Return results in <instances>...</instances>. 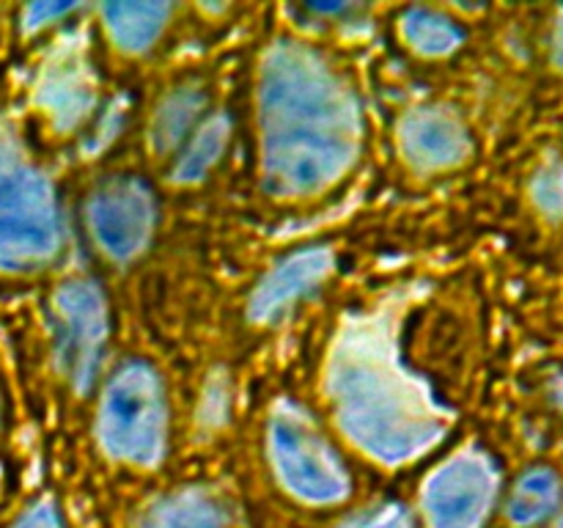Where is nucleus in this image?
<instances>
[{"label": "nucleus", "mask_w": 563, "mask_h": 528, "mask_svg": "<svg viewBox=\"0 0 563 528\" xmlns=\"http://www.w3.org/2000/svg\"><path fill=\"white\" fill-rule=\"evenodd\" d=\"M262 174L269 193L330 190L361 148V108L344 77L311 47L280 42L258 72Z\"/></svg>", "instance_id": "nucleus-1"}, {"label": "nucleus", "mask_w": 563, "mask_h": 528, "mask_svg": "<svg viewBox=\"0 0 563 528\" xmlns=\"http://www.w3.org/2000/svg\"><path fill=\"white\" fill-rule=\"evenodd\" d=\"M328 394L346 438L385 465L427 454L449 418L401 366L394 339L377 322L350 324L328 363Z\"/></svg>", "instance_id": "nucleus-2"}, {"label": "nucleus", "mask_w": 563, "mask_h": 528, "mask_svg": "<svg viewBox=\"0 0 563 528\" xmlns=\"http://www.w3.org/2000/svg\"><path fill=\"white\" fill-rule=\"evenodd\" d=\"M64 220L47 176L0 127V270L33 273L58 256Z\"/></svg>", "instance_id": "nucleus-3"}, {"label": "nucleus", "mask_w": 563, "mask_h": 528, "mask_svg": "<svg viewBox=\"0 0 563 528\" xmlns=\"http://www.w3.org/2000/svg\"><path fill=\"white\" fill-rule=\"evenodd\" d=\"M99 440L110 457L157 465L168 446V402L148 363H126L110 377L99 405Z\"/></svg>", "instance_id": "nucleus-4"}, {"label": "nucleus", "mask_w": 563, "mask_h": 528, "mask_svg": "<svg viewBox=\"0 0 563 528\" xmlns=\"http://www.w3.org/2000/svg\"><path fill=\"white\" fill-rule=\"evenodd\" d=\"M269 457L280 484L306 504H339L350 495V473L302 407L284 402L269 418Z\"/></svg>", "instance_id": "nucleus-5"}, {"label": "nucleus", "mask_w": 563, "mask_h": 528, "mask_svg": "<svg viewBox=\"0 0 563 528\" xmlns=\"http://www.w3.org/2000/svg\"><path fill=\"white\" fill-rule=\"evenodd\" d=\"M498 495V471L476 449L445 460L423 487L429 528H482Z\"/></svg>", "instance_id": "nucleus-6"}, {"label": "nucleus", "mask_w": 563, "mask_h": 528, "mask_svg": "<svg viewBox=\"0 0 563 528\" xmlns=\"http://www.w3.org/2000/svg\"><path fill=\"white\" fill-rule=\"evenodd\" d=\"M58 361L77 391H88L99 374L108 344V306L91 280H69L53 302Z\"/></svg>", "instance_id": "nucleus-7"}, {"label": "nucleus", "mask_w": 563, "mask_h": 528, "mask_svg": "<svg viewBox=\"0 0 563 528\" xmlns=\"http://www.w3.org/2000/svg\"><path fill=\"white\" fill-rule=\"evenodd\" d=\"M154 196L135 176H115L91 193L86 207L88 231L104 256L130 262L146 251L154 234Z\"/></svg>", "instance_id": "nucleus-8"}, {"label": "nucleus", "mask_w": 563, "mask_h": 528, "mask_svg": "<svg viewBox=\"0 0 563 528\" xmlns=\"http://www.w3.org/2000/svg\"><path fill=\"white\" fill-rule=\"evenodd\" d=\"M405 157L418 170L454 168L471 154V138L454 113L440 108H418L399 127Z\"/></svg>", "instance_id": "nucleus-9"}, {"label": "nucleus", "mask_w": 563, "mask_h": 528, "mask_svg": "<svg viewBox=\"0 0 563 528\" xmlns=\"http://www.w3.org/2000/svg\"><path fill=\"white\" fill-rule=\"evenodd\" d=\"M93 77L86 58L77 47H66L44 66L36 86V99L44 113L60 130H71L80 124L93 108Z\"/></svg>", "instance_id": "nucleus-10"}, {"label": "nucleus", "mask_w": 563, "mask_h": 528, "mask_svg": "<svg viewBox=\"0 0 563 528\" xmlns=\"http://www.w3.org/2000/svg\"><path fill=\"white\" fill-rule=\"evenodd\" d=\"M333 270V256L324 248H308L280 262L251 297V317L256 322H273L289 311L300 297L317 289Z\"/></svg>", "instance_id": "nucleus-11"}, {"label": "nucleus", "mask_w": 563, "mask_h": 528, "mask_svg": "<svg viewBox=\"0 0 563 528\" xmlns=\"http://www.w3.org/2000/svg\"><path fill=\"white\" fill-rule=\"evenodd\" d=\"M168 3H108L102 6V20L110 38L126 53H141L152 47L163 28L168 25Z\"/></svg>", "instance_id": "nucleus-12"}, {"label": "nucleus", "mask_w": 563, "mask_h": 528, "mask_svg": "<svg viewBox=\"0 0 563 528\" xmlns=\"http://www.w3.org/2000/svg\"><path fill=\"white\" fill-rule=\"evenodd\" d=\"M561 504V479L550 468H533L511 490L506 515L515 526L528 528L548 520Z\"/></svg>", "instance_id": "nucleus-13"}, {"label": "nucleus", "mask_w": 563, "mask_h": 528, "mask_svg": "<svg viewBox=\"0 0 563 528\" xmlns=\"http://www.w3.org/2000/svg\"><path fill=\"white\" fill-rule=\"evenodd\" d=\"M141 528H225L223 512L209 495L181 490L148 509Z\"/></svg>", "instance_id": "nucleus-14"}, {"label": "nucleus", "mask_w": 563, "mask_h": 528, "mask_svg": "<svg viewBox=\"0 0 563 528\" xmlns=\"http://www.w3.org/2000/svg\"><path fill=\"white\" fill-rule=\"evenodd\" d=\"M203 110V94L192 86L176 88L174 94L159 102L157 113L152 119L148 141L157 152H170L187 138L190 127H196L198 116Z\"/></svg>", "instance_id": "nucleus-15"}, {"label": "nucleus", "mask_w": 563, "mask_h": 528, "mask_svg": "<svg viewBox=\"0 0 563 528\" xmlns=\"http://www.w3.org/2000/svg\"><path fill=\"white\" fill-rule=\"evenodd\" d=\"M401 36L421 55H449L456 50L462 33L445 14L432 9H410L401 16Z\"/></svg>", "instance_id": "nucleus-16"}, {"label": "nucleus", "mask_w": 563, "mask_h": 528, "mask_svg": "<svg viewBox=\"0 0 563 528\" xmlns=\"http://www.w3.org/2000/svg\"><path fill=\"white\" fill-rule=\"evenodd\" d=\"M229 143V119L225 116H212L207 124L198 127L196 138H190V146L179 157L174 168L176 182H198L223 154Z\"/></svg>", "instance_id": "nucleus-17"}, {"label": "nucleus", "mask_w": 563, "mask_h": 528, "mask_svg": "<svg viewBox=\"0 0 563 528\" xmlns=\"http://www.w3.org/2000/svg\"><path fill=\"white\" fill-rule=\"evenodd\" d=\"M533 198L550 218H563V165L550 163L533 179Z\"/></svg>", "instance_id": "nucleus-18"}, {"label": "nucleus", "mask_w": 563, "mask_h": 528, "mask_svg": "<svg viewBox=\"0 0 563 528\" xmlns=\"http://www.w3.org/2000/svg\"><path fill=\"white\" fill-rule=\"evenodd\" d=\"M339 528H412L410 515L399 504H379L374 509L355 515Z\"/></svg>", "instance_id": "nucleus-19"}, {"label": "nucleus", "mask_w": 563, "mask_h": 528, "mask_svg": "<svg viewBox=\"0 0 563 528\" xmlns=\"http://www.w3.org/2000/svg\"><path fill=\"white\" fill-rule=\"evenodd\" d=\"M69 11H75V6L69 3H33L25 9V16H22V22H25V31H36V28H44L49 25L53 20H58V16H66Z\"/></svg>", "instance_id": "nucleus-20"}, {"label": "nucleus", "mask_w": 563, "mask_h": 528, "mask_svg": "<svg viewBox=\"0 0 563 528\" xmlns=\"http://www.w3.org/2000/svg\"><path fill=\"white\" fill-rule=\"evenodd\" d=\"M11 528H64V520H60L58 509L53 504H36Z\"/></svg>", "instance_id": "nucleus-21"}, {"label": "nucleus", "mask_w": 563, "mask_h": 528, "mask_svg": "<svg viewBox=\"0 0 563 528\" xmlns=\"http://www.w3.org/2000/svg\"><path fill=\"white\" fill-rule=\"evenodd\" d=\"M553 58L559 64V69H563V11L555 20V31H553Z\"/></svg>", "instance_id": "nucleus-22"}, {"label": "nucleus", "mask_w": 563, "mask_h": 528, "mask_svg": "<svg viewBox=\"0 0 563 528\" xmlns=\"http://www.w3.org/2000/svg\"><path fill=\"white\" fill-rule=\"evenodd\" d=\"M555 528H563V517H561V520H559V522H555Z\"/></svg>", "instance_id": "nucleus-23"}]
</instances>
